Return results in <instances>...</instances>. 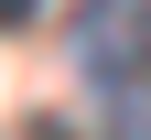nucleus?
Wrapping results in <instances>:
<instances>
[{
	"label": "nucleus",
	"mask_w": 151,
	"mask_h": 140,
	"mask_svg": "<svg viewBox=\"0 0 151 140\" xmlns=\"http://www.w3.org/2000/svg\"><path fill=\"white\" fill-rule=\"evenodd\" d=\"M22 140H76V129H65V118H22Z\"/></svg>",
	"instance_id": "f03ea898"
},
{
	"label": "nucleus",
	"mask_w": 151,
	"mask_h": 140,
	"mask_svg": "<svg viewBox=\"0 0 151 140\" xmlns=\"http://www.w3.org/2000/svg\"><path fill=\"white\" fill-rule=\"evenodd\" d=\"M76 65L86 97L108 108V140H151V0H86Z\"/></svg>",
	"instance_id": "f257e3e1"
},
{
	"label": "nucleus",
	"mask_w": 151,
	"mask_h": 140,
	"mask_svg": "<svg viewBox=\"0 0 151 140\" xmlns=\"http://www.w3.org/2000/svg\"><path fill=\"white\" fill-rule=\"evenodd\" d=\"M0 22H32V0H0Z\"/></svg>",
	"instance_id": "7ed1b4c3"
}]
</instances>
